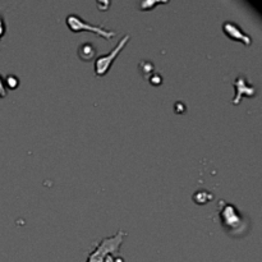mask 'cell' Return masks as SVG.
Here are the masks:
<instances>
[{"mask_svg":"<svg viewBox=\"0 0 262 262\" xmlns=\"http://www.w3.org/2000/svg\"><path fill=\"white\" fill-rule=\"evenodd\" d=\"M212 199H214L212 193H210L209 191H205V189L197 191L196 193H194V196H193L194 202H196V204H199V205H206L207 202L211 201Z\"/></svg>","mask_w":262,"mask_h":262,"instance_id":"8","label":"cell"},{"mask_svg":"<svg viewBox=\"0 0 262 262\" xmlns=\"http://www.w3.org/2000/svg\"><path fill=\"white\" fill-rule=\"evenodd\" d=\"M130 35H124L119 40V42L115 45V48L112 51H109V54H104V55L97 56L96 60H95V74L97 77H102L109 72L110 67L114 63L115 58L120 54V51L124 49V46L127 45L128 41H129Z\"/></svg>","mask_w":262,"mask_h":262,"instance_id":"4","label":"cell"},{"mask_svg":"<svg viewBox=\"0 0 262 262\" xmlns=\"http://www.w3.org/2000/svg\"><path fill=\"white\" fill-rule=\"evenodd\" d=\"M219 216L223 227L233 235L243 233V228L247 225L245 224V219L237 207L225 201L219 202Z\"/></svg>","mask_w":262,"mask_h":262,"instance_id":"2","label":"cell"},{"mask_svg":"<svg viewBox=\"0 0 262 262\" xmlns=\"http://www.w3.org/2000/svg\"><path fill=\"white\" fill-rule=\"evenodd\" d=\"M4 33H5V22H4V18L0 15V38L4 36Z\"/></svg>","mask_w":262,"mask_h":262,"instance_id":"14","label":"cell"},{"mask_svg":"<svg viewBox=\"0 0 262 262\" xmlns=\"http://www.w3.org/2000/svg\"><path fill=\"white\" fill-rule=\"evenodd\" d=\"M7 95H8V90H7V87H5L4 79H3L2 76H0V99L5 97Z\"/></svg>","mask_w":262,"mask_h":262,"instance_id":"11","label":"cell"},{"mask_svg":"<svg viewBox=\"0 0 262 262\" xmlns=\"http://www.w3.org/2000/svg\"><path fill=\"white\" fill-rule=\"evenodd\" d=\"M104 262H124V260H123L120 256H119V257H114L113 255H109V256H106V257H105Z\"/></svg>","mask_w":262,"mask_h":262,"instance_id":"13","label":"cell"},{"mask_svg":"<svg viewBox=\"0 0 262 262\" xmlns=\"http://www.w3.org/2000/svg\"><path fill=\"white\" fill-rule=\"evenodd\" d=\"M233 86L235 89V96L232 100L233 105H238L245 96L247 97H253L256 96V87L253 84H251L247 81L245 76H239L234 82H233Z\"/></svg>","mask_w":262,"mask_h":262,"instance_id":"5","label":"cell"},{"mask_svg":"<svg viewBox=\"0 0 262 262\" xmlns=\"http://www.w3.org/2000/svg\"><path fill=\"white\" fill-rule=\"evenodd\" d=\"M158 4H161L160 2H145V3H142V4H141V8H142V9H148V8H154L155 7V5H158Z\"/></svg>","mask_w":262,"mask_h":262,"instance_id":"12","label":"cell"},{"mask_svg":"<svg viewBox=\"0 0 262 262\" xmlns=\"http://www.w3.org/2000/svg\"><path fill=\"white\" fill-rule=\"evenodd\" d=\"M223 31H224L225 35H227L228 37L232 38V40L239 41V42H243L247 46L252 43V38H251V36L247 35V33H246L239 26L230 22V20H225V22L223 23Z\"/></svg>","mask_w":262,"mask_h":262,"instance_id":"6","label":"cell"},{"mask_svg":"<svg viewBox=\"0 0 262 262\" xmlns=\"http://www.w3.org/2000/svg\"><path fill=\"white\" fill-rule=\"evenodd\" d=\"M96 55V48L92 43L84 42L78 46V56L82 61H90Z\"/></svg>","mask_w":262,"mask_h":262,"instance_id":"7","label":"cell"},{"mask_svg":"<svg viewBox=\"0 0 262 262\" xmlns=\"http://www.w3.org/2000/svg\"><path fill=\"white\" fill-rule=\"evenodd\" d=\"M125 235H127V233L124 230H119L113 237L102 238L101 242L99 245H96L94 251L90 252L86 262H104L106 256H118V252L120 250V246L123 245V241H124Z\"/></svg>","mask_w":262,"mask_h":262,"instance_id":"1","label":"cell"},{"mask_svg":"<svg viewBox=\"0 0 262 262\" xmlns=\"http://www.w3.org/2000/svg\"><path fill=\"white\" fill-rule=\"evenodd\" d=\"M140 69L142 72V74L145 77H147V73H152L154 72V64L151 60H143L142 63L140 64Z\"/></svg>","mask_w":262,"mask_h":262,"instance_id":"10","label":"cell"},{"mask_svg":"<svg viewBox=\"0 0 262 262\" xmlns=\"http://www.w3.org/2000/svg\"><path fill=\"white\" fill-rule=\"evenodd\" d=\"M4 83L7 89L14 90L17 89L18 84H19V79H18V77H15L14 74H9V76H7V78L4 79Z\"/></svg>","mask_w":262,"mask_h":262,"instance_id":"9","label":"cell"},{"mask_svg":"<svg viewBox=\"0 0 262 262\" xmlns=\"http://www.w3.org/2000/svg\"><path fill=\"white\" fill-rule=\"evenodd\" d=\"M66 22L72 32H83V31H87V32H94L96 33V35L101 36L105 40H110V38L117 36V32H115V31L107 30V28H105L104 26L101 25H91V23L86 22V20L82 19V18L77 14H69L68 17H67Z\"/></svg>","mask_w":262,"mask_h":262,"instance_id":"3","label":"cell"}]
</instances>
